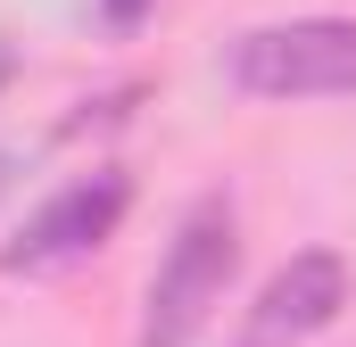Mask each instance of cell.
I'll use <instances>...</instances> for the list:
<instances>
[{
    "label": "cell",
    "mask_w": 356,
    "mask_h": 347,
    "mask_svg": "<svg viewBox=\"0 0 356 347\" xmlns=\"http://www.w3.org/2000/svg\"><path fill=\"white\" fill-rule=\"evenodd\" d=\"M232 273H241V215H232L224 190H199V198L182 207L175 240H166V264H158V281H149L141 339L133 347H191L216 323Z\"/></svg>",
    "instance_id": "1"
},
{
    "label": "cell",
    "mask_w": 356,
    "mask_h": 347,
    "mask_svg": "<svg viewBox=\"0 0 356 347\" xmlns=\"http://www.w3.org/2000/svg\"><path fill=\"white\" fill-rule=\"evenodd\" d=\"M149 8H158V0H99V17H108V25H116V33H133V25H141V17H149Z\"/></svg>",
    "instance_id": "5"
},
{
    "label": "cell",
    "mask_w": 356,
    "mask_h": 347,
    "mask_svg": "<svg viewBox=\"0 0 356 347\" xmlns=\"http://www.w3.org/2000/svg\"><path fill=\"white\" fill-rule=\"evenodd\" d=\"M8 182H17V158H8V149H0V198H8Z\"/></svg>",
    "instance_id": "6"
},
{
    "label": "cell",
    "mask_w": 356,
    "mask_h": 347,
    "mask_svg": "<svg viewBox=\"0 0 356 347\" xmlns=\"http://www.w3.org/2000/svg\"><path fill=\"white\" fill-rule=\"evenodd\" d=\"M340 306H348V257H340V248H298V257L257 289L241 347H307L315 331L340 323Z\"/></svg>",
    "instance_id": "4"
},
{
    "label": "cell",
    "mask_w": 356,
    "mask_h": 347,
    "mask_svg": "<svg viewBox=\"0 0 356 347\" xmlns=\"http://www.w3.org/2000/svg\"><path fill=\"white\" fill-rule=\"evenodd\" d=\"M124 207H133V174H116V166L75 174L67 190H50V198L25 215V232L0 248V273H17V281H50V273H75L83 257H99V248L116 240Z\"/></svg>",
    "instance_id": "3"
},
{
    "label": "cell",
    "mask_w": 356,
    "mask_h": 347,
    "mask_svg": "<svg viewBox=\"0 0 356 347\" xmlns=\"http://www.w3.org/2000/svg\"><path fill=\"white\" fill-rule=\"evenodd\" d=\"M8 75H17V50H8V42H0V83H8Z\"/></svg>",
    "instance_id": "7"
},
{
    "label": "cell",
    "mask_w": 356,
    "mask_h": 347,
    "mask_svg": "<svg viewBox=\"0 0 356 347\" xmlns=\"http://www.w3.org/2000/svg\"><path fill=\"white\" fill-rule=\"evenodd\" d=\"M224 75L249 99H356V17H290L224 50Z\"/></svg>",
    "instance_id": "2"
}]
</instances>
